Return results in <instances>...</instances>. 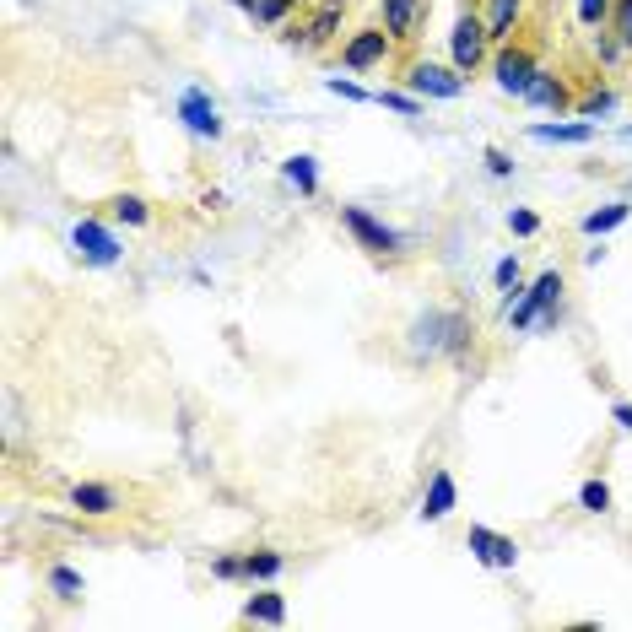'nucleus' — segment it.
I'll return each instance as SVG.
<instances>
[{"label": "nucleus", "mask_w": 632, "mask_h": 632, "mask_svg": "<svg viewBox=\"0 0 632 632\" xmlns=\"http://www.w3.org/2000/svg\"><path fill=\"white\" fill-rule=\"evenodd\" d=\"M595 119H573V125H530V141H541V146H584V141H595Z\"/></svg>", "instance_id": "obj_12"}, {"label": "nucleus", "mask_w": 632, "mask_h": 632, "mask_svg": "<svg viewBox=\"0 0 632 632\" xmlns=\"http://www.w3.org/2000/svg\"><path fill=\"white\" fill-rule=\"evenodd\" d=\"M557 298H562V271H541L524 287V298L508 308V319H514V330H530L535 319H546V325H557Z\"/></svg>", "instance_id": "obj_2"}, {"label": "nucleus", "mask_w": 632, "mask_h": 632, "mask_svg": "<svg viewBox=\"0 0 632 632\" xmlns=\"http://www.w3.org/2000/svg\"><path fill=\"white\" fill-rule=\"evenodd\" d=\"M492 281H497V287H514L519 292V260H514V254H508V260H497V271H492Z\"/></svg>", "instance_id": "obj_30"}, {"label": "nucleus", "mask_w": 632, "mask_h": 632, "mask_svg": "<svg viewBox=\"0 0 632 632\" xmlns=\"http://www.w3.org/2000/svg\"><path fill=\"white\" fill-rule=\"evenodd\" d=\"M487 173H492V179H508V173H514V163H508L503 146H487Z\"/></svg>", "instance_id": "obj_32"}, {"label": "nucleus", "mask_w": 632, "mask_h": 632, "mask_svg": "<svg viewBox=\"0 0 632 632\" xmlns=\"http://www.w3.org/2000/svg\"><path fill=\"white\" fill-rule=\"evenodd\" d=\"M49 589H55L60 600H76L82 595V578H76L71 568H49Z\"/></svg>", "instance_id": "obj_24"}, {"label": "nucleus", "mask_w": 632, "mask_h": 632, "mask_svg": "<svg viewBox=\"0 0 632 632\" xmlns=\"http://www.w3.org/2000/svg\"><path fill=\"white\" fill-rule=\"evenodd\" d=\"M114 217H119V222H130V227H141L146 217H152V211H146V200H141V195H119V200H114Z\"/></svg>", "instance_id": "obj_23"}, {"label": "nucleus", "mask_w": 632, "mask_h": 632, "mask_svg": "<svg viewBox=\"0 0 632 632\" xmlns=\"http://www.w3.org/2000/svg\"><path fill=\"white\" fill-rule=\"evenodd\" d=\"M211 573H217V578H238V573H244V562H238V557H217V562H211Z\"/></svg>", "instance_id": "obj_34"}, {"label": "nucleus", "mask_w": 632, "mask_h": 632, "mask_svg": "<svg viewBox=\"0 0 632 632\" xmlns=\"http://www.w3.org/2000/svg\"><path fill=\"white\" fill-rule=\"evenodd\" d=\"M71 508H82L92 519H109L119 514V492L103 487V481H82V487H71Z\"/></svg>", "instance_id": "obj_11"}, {"label": "nucleus", "mask_w": 632, "mask_h": 632, "mask_svg": "<svg viewBox=\"0 0 632 632\" xmlns=\"http://www.w3.org/2000/svg\"><path fill=\"white\" fill-rule=\"evenodd\" d=\"M287 184H298V195H319V163L308 152H298V157H287Z\"/></svg>", "instance_id": "obj_21"}, {"label": "nucleus", "mask_w": 632, "mask_h": 632, "mask_svg": "<svg viewBox=\"0 0 632 632\" xmlns=\"http://www.w3.org/2000/svg\"><path fill=\"white\" fill-rule=\"evenodd\" d=\"M524 103H535V109H562V103H568V87H562L557 76L535 71V82H530V92H524Z\"/></svg>", "instance_id": "obj_18"}, {"label": "nucleus", "mask_w": 632, "mask_h": 632, "mask_svg": "<svg viewBox=\"0 0 632 632\" xmlns=\"http://www.w3.org/2000/svg\"><path fill=\"white\" fill-rule=\"evenodd\" d=\"M465 546H470V557H476V562H487V568H514V562H519V546L508 541V535L487 530V524H470Z\"/></svg>", "instance_id": "obj_8"}, {"label": "nucleus", "mask_w": 632, "mask_h": 632, "mask_svg": "<svg viewBox=\"0 0 632 632\" xmlns=\"http://www.w3.org/2000/svg\"><path fill=\"white\" fill-rule=\"evenodd\" d=\"M384 55H389V33L362 28V33H352V44H346V71H373V65H384Z\"/></svg>", "instance_id": "obj_10"}, {"label": "nucleus", "mask_w": 632, "mask_h": 632, "mask_svg": "<svg viewBox=\"0 0 632 632\" xmlns=\"http://www.w3.org/2000/svg\"><path fill=\"white\" fill-rule=\"evenodd\" d=\"M627 217H632V200H611L605 211H589V217L578 222V227H584L589 238H605V233H616V227H622Z\"/></svg>", "instance_id": "obj_17"}, {"label": "nucleus", "mask_w": 632, "mask_h": 632, "mask_svg": "<svg viewBox=\"0 0 632 632\" xmlns=\"http://www.w3.org/2000/svg\"><path fill=\"white\" fill-rule=\"evenodd\" d=\"M406 82H411L416 98H443V103H454V98L465 92V71H443V65H411Z\"/></svg>", "instance_id": "obj_5"}, {"label": "nucleus", "mask_w": 632, "mask_h": 632, "mask_svg": "<svg viewBox=\"0 0 632 632\" xmlns=\"http://www.w3.org/2000/svg\"><path fill=\"white\" fill-rule=\"evenodd\" d=\"M422 22V0H384V33L389 38H411Z\"/></svg>", "instance_id": "obj_14"}, {"label": "nucleus", "mask_w": 632, "mask_h": 632, "mask_svg": "<svg viewBox=\"0 0 632 632\" xmlns=\"http://www.w3.org/2000/svg\"><path fill=\"white\" fill-rule=\"evenodd\" d=\"M373 103H384V109H395V114H406V119H416V114H422V103H416V98H406V92H379Z\"/></svg>", "instance_id": "obj_27"}, {"label": "nucleus", "mask_w": 632, "mask_h": 632, "mask_svg": "<svg viewBox=\"0 0 632 632\" xmlns=\"http://www.w3.org/2000/svg\"><path fill=\"white\" fill-rule=\"evenodd\" d=\"M578 508H584V514H611V487H605V481H584V487H578Z\"/></svg>", "instance_id": "obj_22"}, {"label": "nucleus", "mask_w": 632, "mask_h": 632, "mask_svg": "<svg viewBox=\"0 0 632 632\" xmlns=\"http://www.w3.org/2000/svg\"><path fill=\"white\" fill-rule=\"evenodd\" d=\"M470 341V319L460 308H427L406 325V352L411 357H460Z\"/></svg>", "instance_id": "obj_1"}, {"label": "nucleus", "mask_w": 632, "mask_h": 632, "mask_svg": "<svg viewBox=\"0 0 632 632\" xmlns=\"http://www.w3.org/2000/svg\"><path fill=\"white\" fill-rule=\"evenodd\" d=\"M535 71H541V65L524 55V49H503V55H497V65H492L497 87H503V92H514V98H524V92H530Z\"/></svg>", "instance_id": "obj_9"}, {"label": "nucleus", "mask_w": 632, "mask_h": 632, "mask_svg": "<svg viewBox=\"0 0 632 632\" xmlns=\"http://www.w3.org/2000/svg\"><path fill=\"white\" fill-rule=\"evenodd\" d=\"M341 222L352 227V238H357L362 249H373V254H400V244H406L395 227H384L379 217H368L362 206H341Z\"/></svg>", "instance_id": "obj_4"}, {"label": "nucleus", "mask_w": 632, "mask_h": 632, "mask_svg": "<svg viewBox=\"0 0 632 632\" xmlns=\"http://www.w3.org/2000/svg\"><path fill=\"white\" fill-rule=\"evenodd\" d=\"M611 416H616V422H622L627 433H632V406H627V400H616V406H611Z\"/></svg>", "instance_id": "obj_35"}, {"label": "nucleus", "mask_w": 632, "mask_h": 632, "mask_svg": "<svg viewBox=\"0 0 632 632\" xmlns=\"http://www.w3.org/2000/svg\"><path fill=\"white\" fill-rule=\"evenodd\" d=\"M487 44H492V38H487V22H481V17H460V22H454V38H449L454 71L470 76L481 60H487Z\"/></svg>", "instance_id": "obj_3"}, {"label": "nucleus", "mask_w": 632, "mask_h": 632, "mask_svg": "<svg viewBox=\"0 0 632 632\" xmlns=\"http://www.w3.org/2000/svg\"><path fill=\"white\" fill-rule=\"evenodd\" d=\"M233 6H254V0H233Z\"/></svg>", "instance_id": "obj_36"}, {"label": "nucleus", "mask_w": 632, "mask_h": 632, "mask_svg": "<svg viewBox=\"0 0 632 632\" xmlns=\"http://www.w3.org/2000/svg\"><path fill=\"white\" fill-rule=\"evenodd\" d=\"M341 11H346V0H319V11H314V22H308L303 44H308V49L330 44V38H335V22H341Z\"/></svg>", "instance_id": "obj_15"}, {"label": "nucleus", "mask_w": 632, "mask_h": 632, "mask_svg": "<svg viewBox=\"0 0 632 632\" xmlns=\"http://www.w3.org/2000/svg\"><path fill=\"white\" fill-rule=\"evenodd\" d=\"M508 227H514L519 238H530V233H541V217H535V211H508Z\"/></svg>", "instance_id": "obj_31"}, {"label": "nucleus", "mask_w": 632, "mask_h": 632, "mask_svg": "<svg viewBox=\"0 0 632 632\" xmlns=\"http://www.w3.org/2000/svg\"><path fill=\"white\" fill-rule=\"evenodd\" d=\"M611 109H616V92H589V98L578 103V114L595 119V125H600V114H611Z\"/></svg>", "instance_id": "obj_25"}, {"label": "nucleus", "mask_w": 632, "mask_h": 632, "mask_svg": "<svg viewBox=\"0 0 632 632\" xmlns=\"http://www.w3.org/2000/svg\"><path fill=\"white\" fill-rule=\"evenodd\" d=\"M292 6H298V0H254L249 11H254V22H281Z\"/></svg>", "instance_id": "obj_26"}, {"label": "nucleus", "mask_w": 632, "mask_h": 632, "mask_svg": "<svg viewBox=\"0 0 632 632\" xmlns=\"http://www.w3.org/2000/svg\"><path fill=\"white\" fill-rule=\"evenodd\" d=\"M330 92H335V98H352V103H362V98H368V92H362L357 82H341V76H330V82H325Z\"/></svg>", "instance_id": "obj_33"}, {"label": "nucleus", "mask_w": 632, "mask_h": 632, "mask_svg": "<svg viewBox=\"0 0 632 632\" xmlns=\"http://www.w3.org/2000/svg\"><path fill=\"white\" fill-rule=\"evenodd\" d=\"M616 44H622V49H632V0H622V6H616Z\"/></svg>", "instance_id": "obj_29"}, {"label": "nucleus", "mask_w": 632, "mask_h": 632, "mask_svg": "<svg viewBox=\"0 0 632 632\" xmlns=\"http://www.w3.org/2000/svg\"><path fill=\"white\" fill-rule=\"evenodd\" d=\"M71 244L87 265H119V238L103 222H76L71 227Z\"/></svg>", "instance_id": "obj_7"}, {"label": "nucleus", "mask_w": 632, "mask_h": 632, "mask_svg": "<svg viewBox=\"0 0 632 632\" xmlns=\"http://www.w3.org/2000/svg\"><path fill=\"white\" fill-rule=\"evenodd\" d=\"M244 622L281 627V622H287V600H281V595H249V605H244Z\"/></svg>", "instance_id": "obj_20"}, {"label": "nucleus", "mask_w": 632, "mask_h": 632, "mask_svg": "<svg viewBox=\"0 0 632 632\" xmlns=\"http://www.w3.org/2000/svg\"><path fill=\"white\" fill-rule=\"evenodd\" d=\"M179 119H184V130H190V136H200V141H222V114H217V103H211L200 87H190V92L179 98Z\"/></svg>", "instance_id": "obj_6"}, {"label": "nucleus", "mask_w": 632, "mask_h": 632, "mask_svg": "<svg viewBox=\"0 0 632 632\" xmlns=\"http://www.w3.org/2000/svg\"><path fill=\"white\" fill-rule=\"evenodd\" d=\"M454 503H460V487H454L449 470H433V481H427V497H422V519H449Z\"/></svg>", "instance_id": "obj_13"}, {"label": "nucleus", "mask_w": 632, "mask_h": 632, "mask_svg": "<svg viewBox=\"0 0 632 632\" xmlns=\"http://www.w3.org/2000/svg\"><path fill=\"white\" fill-rule=\"evenodd\" d=\"M281 568H287L281 551H249V557H244V578H249V584H271V578H281Z\"/></svg>", "instance_id": "obj_19"}, {"label": "nucleus", "mask_w": 632, "mask_h": 632, "mask_svg": "<svg viewBox=\"0 0 632 632\" xmlns=\"http://www.w3.org/2000/svg\"><path fill=\"white\" fill-rule=\"evenodd\" d=\"M519 11H524V0H487V38H492V44H508Z\"/></svg>", "instance_id": "obj_16"}, {"label": "nucleus", "mask_w": 632, "mask_h": 632, "mask_svg": "<svg viewBox=\"0 0 632 632\" xmlns=\"http://www.w3.org/2000/svg\"><path fill=\"white\" fill-rule=\"evenodd\" d=\"M605 11H611V0H578V22H584V28H600Z\"/></svg>", "instance_id": "obj_28"}]
</instances>
